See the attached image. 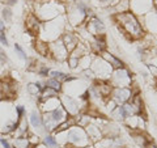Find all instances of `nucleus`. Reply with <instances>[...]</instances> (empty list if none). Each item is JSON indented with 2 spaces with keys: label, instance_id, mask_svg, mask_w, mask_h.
<instances>
[{
  "label": "nucleus",
  "instance_id": "nucleus-37",
  "mask_svg": "<svg viewBox=\"0 0 157 148\" xmlns=\"http://www.w3.org/2000/svg\"><path fill=\"white\" fill-rule=\"evenodd\" d=\"M147 147H148V148H157V146H156V144H153V143H149V144L147 146Z\"/></svg>",
  "mask_w": 157,
  "mask_h": 148
},
{
  "label": "nucleus",
  "instance_id": "nucleus-20",
  "mask_svg": "<svg viewBox=\"0 0 157 148\" xmlns=\"http://www.w3.org/2000/svg\"><path fill=\"white\" fill-rule=\"evenodd\" d=\"M90 49L93 53L96 54H101L106 51V41H105V36H100V37H96V39L90 43Z\"/></svg>",
  "mask_w": 157,
  "mask_h": 148
},
{
  "label": "nucleus",
  "instance_id": "nucleus-33",
  "mask_svg": "<svg viewBox=\"0 0 157 148\" xmlns=\"http://www.w3.org/2000/svg\"><path fill=\"white\" fill-rule=\"evenodd\" d=\"M0 43H2L3 46H8L9 42H8V38L6 36V32H2L0 33Z\"/></svg>",
  "mask_w": 157,
  "mask_h": 148
},
{
  "label": "nucleus",
  "instance_id": "nucleus-15",
  "mask_svg": "<svg viewBox=\"0 0 157 148\" xmlns=\"http://www.w3.org/2000/svg\"><path fill=\"white\" fill-rule=\"evenodd\" d=\"M38 105H39V110L42 113H47V111H52L58 109L59 106H62V103L59 97H52L45 101H38Z\"/></svg>",
  "mask_w": 157,
  "mask_h": 148
},
{
  "label": "nucleus",
  "instance_id": "nucleus-25",
  "mask_svg": "<svg viewBox=\"0 0 157 148\" xmlns=\"http://www.w3.org/2000/svg\"><path fill=\"white\" fill-rule=\"evenodd\" d=\"M45 87H48V88H51V89L54 91H56L58 93H60L62 89H63V85H62V83H59L58 80H55V79H47L46 83H45Z\"/></svg>",
  "mask_w": 157,
  "mask_h": 148
},
{
  "label": "nucleus",
  "instance_id": "nucleus-38",
  "mask_svg": "<svg viewBox=\"0 0 157 148\" xmlns=\"http://www.w3.org/2000/svg\"><path fill=\"white\" fill-rule=\"evenodd\" d=\"M82 148H94V147H93V146H90V144H89V146H86V147H82Z\"/></svg>",
  "mask_w": 157,
  "mask_h": 148
},
{
  "label": "nucleus",
  "instance_id": "nucleus-2",
  "mask_svg": "<svg viewBox=\"0 0 157 148\" xmlns=\"http://www.w3.org/2000/svg\"><path fill=\"white\" fill-rule=\"evenodd\" d=\"M17 115L14 106L9 100L0 101V132L4 135H13L17 130Z\"/></svg>",
  "mask_w": 157,
  "mask_h": 148
},
{
  "label": "nucleus",
  "instance_id": "nucleus-29",
  "mask_svg": "<svg viewBox=\"0 0 157 148\" xmlns=\"http://www.w3.org/2000/svg\"><path fill=\"white\" fill-rule=\"evenodd\" d=\"M37 73L39 76H42V77H47L48 75H50V68H48L47 66L45 64H42V63H38V67H37Z\"/></svg>",
  "mask_w": 157,
  "mask_h": 148
},
{
  "label": "nucleus",
  "instance_id": "nucleus-23",
  "mask_svg": "<svg viewBox=\"0 0 157 148\" xmlns=\"http://www.w3.org/2000/svg\"><path fill=\"white\" fill-rule=\"evenodd\" d=\"M50 76L51 79H55V80H58L59 83H66L67 81V79H68V76L70 75H67L66 72H63V71H58V70H52V71H50Z\"/></svg>",
  "mask_w": 157,
  "mask_h": 148
},
{
  "label": "nucleus",
  "instance_id": "nucleus-5",
  "mask_svg": "<svg viewBox=\"0 0 157 148\" xmlns=\"http://www.w3.org/2000/svg\"><path fill=\"white\" fill-rule=\"evenodd\" d=\"M64 134H66L67 144H72L77 148H82V147H86L90 144V140L86 135L85 129H82V127L73 126L70 130L64 131Z\"/></svg>",
  "mask_w": 157,
  "mask_h": 148
},
{
  "label": "nucleus",
  "instance_id": "nucleus-1",
  "mask_svg": "<svg viewBox=\"0 0 157 148\" xmlns=\"http://www.w3.org/2000/svg\"><path fill=\"white\" fill-rule=\"evenodd\" d=\"M115 21L119 24L124 36L130 39H140L144 37V29L134 12H123L115 14Z\"/></svg>",
  "mask_w": 157,
  "mask_h": 148
},
{
  "label": "nucleus",
  "instance_id": "nucleus-17",
  "mask_svg": "<svg viewBox=\"0 0 157 148\" xmlns=\"http://www.w3.org/2000/svg\"><path fill=\"white\" fill-rule=\"evenodd\" d=\"M85 132H86L88 138H89V140L93 142V143H97L98 140L102 139V132L100 130V127L96 126V125L89 123V125L85 127Z\"/></svg>",
  "mask_w": 157,
  "mask_h": 148
},
{
  "label": "nucleus",
  "instance_id": "nucleus-27",
  "mask_svg": "<svg viewBox=\"0 0 157 148\" xmlns=\"http://www.w3.org/2000/svg\"><path fill=\"white\" fill-rule=\"evenodd\" d=\"M7 62H8V58L7 55L4 54V51L0 49V77H4V72H6V68H7Z\"/></svg>",
  "mask_w": 157,
  "mask_h": 148
},
{
  "label": "nucleus",
  "instance_id": "nucleus-34",
  "mask_svg": "<svg viewBox=\"0 0 157 148\" xmlns=\"http://www.w3.org/2000/svg\"><path fill=\"white\" fill-rule=\"evenodd\" d=\"M0 144L3 146V148H13L12 144L9 143V140L7 139V138H3V136L0 138Z\"/></svg>",
  "mask_w": 157,
  "mask_h": 148
},
{
  "label": "nucleus",
  "instance_id": "nucleus-31",
  "mask_svg": "<svg viewBox=\"0 0 157 148\" xmlns=\"http://www.w3.org/2000/svg\"><path fill=\"white\" fill-rule=\"evenodd\" d=\"M14 111H16V115H17V119H21V118L25 117L26 114V109L24 105H16L14 106Z\"/></svg>",
  "mask_w": 157,
  "mask_h": 148
},
{
  "label": "nucleus",
  "instance_id": "nucleus-30",
  "mask_svg": "<svg viewBox=\"0 0 157 148\" xmlns=\"http://www.w3.org/2000/svg\"><path fill=\"white\" fill-rule=\"evenodd\" d=\"M2 18H3L4 22L11 21V18H12V11H11V8H9V7H4L2 9Z\"/></svg>",
  "mask_w": 157,
  "mask_h": 148
},
{
  "label": "nucleus",
  "instance_id": "nucleus-13",
  "mask_svg": "<svg viewBox=\"0 0 157 148\" xmlns=\"http://www.w3.org/2000/svg\"><path fill=\"white\" fill-rule=\"evenodd\" d=\"M41 26H42V21L39 20L34 13L28 14V17L25 18V28L28 33H30L32 36H38L41 32Z\"/></svg>",
  "mask_w": 157,
  "mask_h": 148
},
{
  "label": "nucleus",
  "instance_id": "nucleus-19",
  "mask_svg": "<svg viewBox=\"0 0 157 148\" xmlns=\"http://www.w3.org/2000/svg\"><path fill=\"white\" fill-rule=\"evenodd\" d=\"M101 58L105 59V60L109 63V64L113 67V70H119V68H123V62L121 60V59H118L117 56H114L113 54L107 53V51H104L101 54Z\"/></svg>",
  "mask_w": 157,
  "mask_h": 148
},
{
  "label": "nucleus",
  "instance_id": "nucleus-36",
  "mask_svg": "<svg viewBox=\"0 0 157 148\" xmlns=\"http://www.w3.org/2000/svg\"><path fill=\"white\" fill-rule=\"evenodd\" d=\"M54 2H56V3H59V4H64V3L68 2V0H54Z\"/></svg>",
  "mask_w": 157,
  "mask_h": 148
},
{
  "label": "nucleus",
  "instance_id": "nucleus-7",
  "mask_svg": "<svg viewBox=\"0 0 157 148\" xmlns=\"http://www.w3.org/2000/svg\"><path fill=\"white\" fill-rule=\"evenodd\" d=\"M90 70L94 73V77H97V80H107V79H110V76H111L113 67L105 59H102L100 56V58H96L92 62Z\"/></svg>",
  "mask_w": 157,
  "mask_h": 148
},
{
  "label": "nucleus",
  "instance_id": "nucleus-11",
  "mask_svg": "<svg viewBox=\"0 0 157 148\" xmlns=\"http://www.w3.org/2000/svg\"><path fill=\"white\" fill-rule=\"evenodd\" d=\"M131 97H132L131 88H113V92H111V96H110V98L118 106L128 102L131 100Z\"/></svg>",
  "mask_w": 157,
  "mask_h": 148
},
{
  "label": "nucleus",
  "instance_id": "nucleus-16",
  "mask_svg": "<svg viewBox=\"0 0 157 148\" xmlns=\"http://www.w3.org/2000/svg\"><path fill=\"white\" fill-rule=\"evenodd\" d=\"M29 122L34 130L38 131H45V127H43V118L39 110H33L30 113V117H29Z\"/></svg>",
  "mask_w": 157,
  "mask_h": 148
},
{
  "label": "nucleus",
  "instance_id": "nucleus-10",
  "mask_svg": "<svg viewBox=\"0 0 157 148\" xmlns=\"http://www.w3.org/2000/svg\"><path fill=\"white\" fill-rule=\"evenodd\" d=\"M60 103L63 106V109L67 111L68 115H77L78 113H81V106H80V102L73 96H68V95H62L60 97Z\"/></svg>",
  "mask_w": 157,
  "mask_h": 148
},
{
  "label": "nucleus",
  "instance_id": "nucleus-28",
  "mask_svg": "<svg viewBox=\"0 0 157 148\" xmlns=\"http://www.w3.org/2000/svg\"><path fill=\"white\" fill-rule=\"evenodd\" d=\"M26 89H28V93L30 96L33 97H39V95H41V89L37 87V84L36 83H29L28 84V87H26Z\"/></svg>",
  "mask_w": 157,
  "mask_h": 148
},
{
  "label": "nucleus",
  "instance_id": "nucleus-4",
  "mask_svg": "<svg viewBox=\"0 0 157 148\" xmlns=\"http://www.w3.org/2000/svg\"><path fill=\"white\" fill-rule=\"evenodd\" d=\"M67 29V22H66V17L64 16H59L54 20H50V21H46V22H42V26H41V32L39 33H43L41 34V39L42 41H46V42H52V41H56L62 37V34L66 32Z\"/></svg>",
  "mask_w": 157,
  "mask_h": 148
},
{
  "label": "nucleus",
  "instance_id": "nucleus-6",
  "mask_svg": "<svg viewBox=\"0 0 157 148\" xmlns=\"http://www.w3.org/2000/svg\"><path fill=\"white\" fill-rule=\"evenodd\" d=\"M109 81L114 88H130L132 83V77L128 70H126L123 67L119 68V70H113Z\"/></svg>",
  "mask_w": 157,
  "mask_h": 148
},
{
  "label": "nucleus",
  "instance_id": "nucleus-21",
  "mask_svg": "<svg viewBox=\"0 0 157 148\" xmlns=\"http://www.w3.org/2000/svg\"><path fill=\"white\" fill-rule=\"evenodd\" d=\"M12 147L13 148H30V143H29L28 136H14Z\"/></svg>",
  "mask_w": 157,
  "mask_h": 148
},
{
  "label": "nucleus",
  "instance_id": "nucleus-18",
  "mask_svg": "<svg viewBox=\"0 0 157 148\" xmlns=\"http://www.w3.org/2000/svg\"><path fill=\"white\" fill-rule=\"evenodd\" d=\"M34 50L37 51V54H39L42 58H51L50 55V46H48V42L42 41V39H37L34 42Z\"/></svg>",
  "mask_w": 157,
  "mask_h": 148
},
{
  "label": "nucleus",
  "instance_id": "nucleus-8",
  "mask_svg": "<svg viewBox=\"0 0 157 148\" xmlns=\"http://www.w3.org/2000/svg\"><path fill=\"white\" fill-rule=\"evenodd\" d=\"M17 81L12 77H2L0 79V97L3 100H9L13 98L17 93Z\"/></svg>",
  "mask_w": 157,
  "mask_h": 148
},
{
  "label": "nucleus",
  "instance_id": "nucleus-22",
  "mask_svg": "<svg viewBox=\"0 0 157 148\" xmlns=\"http://www.w3.org/2000/svg\"><path fill=\"white\" fill-rule=\"evenodd\" d=\"M59 93L56 91L51 89V88L48 87H45L41 92V95H39L38 97V101H45V100H48V98H52V97H58Z\"/></svg>",
  "mask_w": 157,
  "mask_h": 148
},
{
  "label": "nucleus",
  "instance_id": "nucleus-24",
  "mask_svg": "<svg viewBox=\"0 0 157 148\" xmlns=\"http://www.w3.org/2000/svg\"><path fill=\"white\" fill-rule=\"evenodd\" d=\"M114 9H115V13L128 12V9H130V3H128V0H119L118 3L114 4Z\"/></svg>",
  "mask_w": 157,
  "mask_h": 148
},
{
  "label": "nucleus",
  "instance_id": "nucleus-14",
  "mask_svg": "<svg viewBox=\"0 0 157 148\" xmlns=\"http://www.w3.org/2000/svg\"><path fill=\"white\" fill-rule=\"evenodd\" d=\"M60 39H62L63 45H64L66 49L68 50V53H71L73 49H75L78 43H80V39H78L77 34H75L73 32H70V30H66L64 33H63Z\"/></svg>",
  "mask_w": 157,
  "mask_h": 148
},
{
  "label": "nucleus",
  "instance_id": "nucleus-9",
  "mask_svg": "<svg viewBox=\"0 0 157 148\" xmlns=\"http://www.w3.org/2000/svg\"><path fill=\"white\" fill-rule=\"evenodd\" d=\"M48 46H50V55L54 60H58V62H64L67 60L68 55H70V53L66 49V46L63 45L62 39L59 38L56 41H52L48 43Z\"/></svg>",
  "mask_w": 157,
  "mask_h": 148
},
{
  "label": "nucleus",
  "instance_id": "nucleus-12",
  "mask_svg": "<svg viewBox=\"0 0 157 148\" xmlns=\"http://www.w3.org/2000/svg\"><path fill=\"white\" fill-rule=\"evenodd\" d=\"M86 30L88 33H90L94 37L105 36V25L100 18H97L96 16L90 17L89 20H86Z\"/></svg>",
  "mask_w": 157,
  "mask_h": 148
},
{
  "label": "nucleus",
  "instance_id": "nucleus-3",
  "mask_svg": "<svg viewBox=\"0 0 157 148\" xmlns=\"http://www.w3.org/2000/svg\"><path fill=\"white\" fill-rule=\"evenodd\" d=\"M64 12V6L54 0H36L34 2V14L43 22L63 16Z\"/></svg>",
  "mask_w": 157,
  "mask_h": 148
},
{
  "label": "nucleus",
  "instance_id": "nucleus-32",
  "mask_svg": "<svg viewBox=\"0 0 157 148\" xmlns=\"http://www.w3.org/2000/svg\"><path fill=\"white\" fill-rule=\"evenodd\" d=\"M14 51H16V54L21 59H24V60H28V55H26L25 50H24V49L18 45V43H14Z\"/></svg>",
  "mask_w": 157,
  "mask_h": 148
},
{
  "label": "nucleus",
  "instance_id": "nucleus-26",
  "mask_svg": "<svg viewBox=\"0 0 157 148\" xmlns=\"http://www.w3.org/2000/svg\"><path fill=\"white\" fill-rule=\"evenodd\" d=\"M43 146L45 147H58V140L56 138H54L51 134H46L45 138H43Z\"/></svg>",
  "mask_w": 157,
  "mask_h": 148
},
{
  "label": "nucleus",
  "instance_id": "nucleus-35",
  "mask_svg": "<svg viewBox=\"0 0 157 148\" xmlns=\"http://www.w3.org/2000/svg\"><path fill=\"white\" fill-rule=\"evenodd\" d=\"M2 32H6V22L3 20H0V33Z\"/></svg>",
  "mask_w": 157,
  "mask_h": 148
}]
</instances>
